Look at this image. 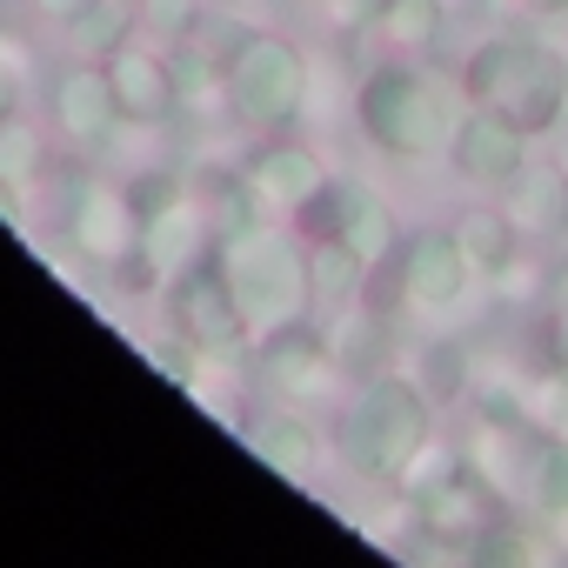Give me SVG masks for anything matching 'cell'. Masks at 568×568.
Here are the masks:
<instances>
[{
    "instance_id": "4dcf8cb0",
    "label": "cell",
    "mask_w": 568,
    "mask_h": 568,
    "mask_svg": "<svg viewBox=\"0 0 568 568\" xmlns=\"http://www.w3.org/2000/svg\"><path fill=\"white\" fill-rule=\"evenodd\" d=\"M194 21H201V0H141V34H154L168 48H181Z\"/></svg>"
},
{
    "instance_id": "7402d4cb",
    "label": "cell",
    "mask_w": 568,
    "mask_h": 568,
    "mask_svg": "<svg viewBox=\"0 0 568 568\" xmlns=\"http://www.w3.org/2000/svg\"><path fill=\"white\" fill-rule=\"evenodd\" d=\"M528 442H535V422H501V415H475L468 422V442L462 455L515 501V481H521V462H528Z\"/></svg>"
},
{
    "instance_id": "8992f818",
    "label": "cell",
    "mask_w": 568,
    "mask_h": 568,
    "mask_svg": "<svg viewBox=\"0 0 568 568\" xmlns=\"http://www.w3.org/2000/svg\"><path fill=\"white\" fill-rule=\"evenodd\" d=\"M388 288L395 295V315H415V322H455L462 302L475 295V267L455 241V227H415L402 234L395 261L368 274V295Z\"/></svg>"
},
{
    "instance_id": "7c38bea8",
    "label": "cell",
    "mask_w": 568,
    "mask_h": 568,
    "mask_svg": "<svg viewBox=\"0 0 568 568\" xmlns=\"http://www.w3.org/2000/svg\"><path fill=\"white\" fill-rule=\"evenodd\" d=\"M408 495H415V521H422V535H435V541H448L455 555H462V541L488 521V515H501V488L462 455V462H435V448L422 455V468L408 475Z\"/></svg>"
},
{
    "instance_id": "8d00e7d4",
    "label": "cell",
    "mask_w": 568,
    "mask_h": 568,
    "mask_svg": "<svg viewBox=\"0 0 568 568\" xmlns=\"http://www.w3.org/2000/svg\"><path fill=\"white\" fill-rule=\"evenodd\" d=\"M227 8H274V0H227Z\"/></svg>"
},
{
    "instance_id": "83f0119b",
    "label": "cell",
    "mask_w": 568,
    "mask_h": 568,
    "mask_svg": "<svg viewBox=\"0 0 568 568\" xmlns=\"http://www.w3.org/2000/svg\"><path fill=\"white\" fill-rule=\"evenodd\" d=\"M41 94V54L28 48V34H0V121L28 114Z\"/></svg>"
},
{
    "instance_id": "8fae6325",
    "label": "cell",
    "mask_w": 568,
    "mask_h": 568,
    "mask_svg": "<svg viewBox=\"0 0 568 568\" xmlns=\"http://www.w3.org/2000/svg\"><path fill=\"white\" fill-rule=\"evenodd\" d=\"M48 121H54V141L74 154V161H101L121 134H128V114L114 101V81H108V61H68L54 81H48Z\"/></svg>"
},
{
    "instance_id": "f1b7e54d",
    "label": "cell",
    "mask_w": 568,
    "mask_h": 568,
    "mask_svg": "<svg viewBox=\"0 0 568 568\" xmlns=\"http://www.w3.org/2000/svg\"><path fill=\"white\" fill-rule=\"evenodd\" d=\"M141 355H148V368H154L161 382H174V388H187V395H194V382L207 375V355H201L187 335H174V328L154 335V342H141Z\"/></svg>"
},
{
    "instance_id": "2e32d148",
    "label": "cell",
    "mask_w": 568,
    "mask_h": 568,
    "mask_svg": "<svg viewBox=\"0 0 568 568\" xmlns=\"http://www.w3.org/2000/svg\"><path fill=\"white\" fill-rule=\"evenodd\" d=\"M234 435L247 442V455H254L267 475L295 481V488H315V481H322L328 442H322V428L302 415V402H274V408H254V415H247Z\"/></svg>"
},
{
    "instance_id": "e575fe53",
    "label": "cell",
    "mask_w": 568,
    "mask_h": 568,
    "mask_svg": "<svg viewBox=\"0 0 568 568\" xmlns=\"http://www.w3.org/2000/svg\"><path fill=\"white\" fill-rule=\"evenodd\" d=\"M28 8H34V14H41L48 28H68V21H74V14L88 8V0H28Z\"/></svg>"
},
{
    "instance_id": "74e56055",
    "label": "cell",
    "mask_w": 568,
    "mask_h": 568,
    "mask_svg": "<svg viewBox=\"0 0 568 568\" xmlns=\"http://www.w3.org/2000/svg\"><path fill=\"white\" fill-rule=\"evenodd\" d=\"M315 8H322V0H315Z\"/></svg>"
},
{
    "instance_id": "d4e9b609",
    "label": "cell",
    "mask_w": 568,
    "mask_h": 568,
    "mask_svg": "<svg viewBox=\"0 0 568 568\" xmlns=\"http://www.w3.org/2000/svg\"><path fill=\"white\" fill-rule=\"evenodd\" d=\"M0 181L8 187H21L28 201L54 181V141L28 121V114H14V121H0Z\"/></svg>"
},
{
    "instance_id": "9c48e42d",
    "label": "cell",
    "mask_w": 568,
    "mask_h": 568,
    "mask_svg": "<svg viewBox=\"0 0 568 568\" xmlns=\"http://www.w3.org/2000/svg\"><path fill=\"white\" fill-rule=\"evenodd\" d=\"M295 227H302L308 241H342V247L362 254L368 267H388L395 247H402V214H395V201H388L375 181H355V174H335V181L295 214Z\"/></svg>"
},
{
    "instance_id": "d6986e66",
    "label": "cell",
    "mask_w": 568,
    "mask_h": 568,
    "mask_svg": "<svg viewBox=\"0 0 568 568\" xmlns=\"http://www.w3.org/2000/svg\"><path fill=\"white\" fill-rule=\"evenodd\" d=\"M501 207L515 214V227L528 241H568V174L541 154H528V168L501 187Z\"/></svg>"
},
{
    "instance_id": "d6a6232c",
    "label": "cell",
    "mask_w": 568,
    "mask_h": 568,
    "mask_svg": "<svg viewBox=\"0 0 568 568\" xmlns=\"http://www.w3.org/2000/svg\"><path fill=\"white\" fill-rule=\"evenodd\" d=\"M548 362L568 368V274L548 288Z\"/></svg>"
},
{
    "instance_id": "603a6c76",
    "label": "cell",
    "mask_w": 568,
    "mask_h": 568,
    "mask_svg": "<svg viewBox=\"0 0 568 568\" xmlns=\"http://www.w3.org/2000/svg\"><path fill=\"white\" fill-rule=\"evenodd\" d=\"M462 555H468L475 568H535V561H548L541 515H488V521L462 541Z\"/></svg>"
},
{
    "instance_id": "6da1fadb",
    "label": "cell",
    "mask_w": 568,
    "mask_h": 568,
    "mask_svg": "<svg viewBox=\"0 0 568 568\" xmlns=\"http://www.w3.org/2000/svg\"><path fill=\"white\" fill-rule=\"evenodd\" d=\"M435 395L415 382V368H382L348 382L342 408H335V462L348 481L395 495L408 488V475L422 468V455L435 448Z\"/></svg>"
},
{
    "instance_id": "44dd1931",
    "label": "cell",
    "mask_w": 568,
    "mask_h": 568,
    "mask_svg": "<svg viewBox=\"0 0 568 568\" xmlns=\"http://www.w3.org/2000/svg\"><path fill=\"white\" fill-rule=\"evenodd\" d=\"M455 241H462L475 281H495V274L528 247V234L515 227V214H508L501 201H475V207H462V214H455Z\"/></svg>"
},
{
    "instance_id": "ffe728a7",
    "label": "cell",
    "mask_w": 568,
    "mask_h": 568,
    "mask_svg": "<svg viewBox=\"0 0 568 568\" xmlns=\"http://www.w3.org/2000/svg\"><path fill=\"white\" fill-rule=\"evenodd\" d=\"M515 501L541 521H568V428H535Z\"/></svg>"
},
{
    "instance_id": "d590c367",
    "label": "cell",
    "mask_w": 568,
    "mask_h": 568,
    "mask_svg": "<svg viewBox=\"0 0 568 568\" xmlns=\"http://www.w3.org/2000/svg\"><path fill=\"white\" fill-rule=\"evenodd\" d=\"M548 161L568 174V121H561V128H548Z\"/></svg>"
},
{
    "instance_id": "277c9868",
    "label": "cell",
    "mask_w": 568,
    "mask_h": 568,
    "mask_svg": "<svg viewBox=\"0 0 568 568\" xmlns=\"http://www.w3.org/2000/svg\"><path fill=\"white\" fill-rule=\"evenodd\" d=\"M462 88L475 108H495L501 121H515L528 141H548V128L568 121V54L521 34V28H495L462 54Z\"/></svg>"
},
{
    "instance_id": "836d02e7",
    "label": "cell",
    "mask_w": 568,
    "mask_h": 568,
    "mask_svg": "<svg viewBox=\"0 0 568 568\" xmlns=\"http://www.w3.org/2000/svg\"><path fill=\"white\" fill-rule=\"evenodd\" d=\"M501 14H515V21H561L568 14V0H495Z\"/></svg>"
},
{
    "instance_id": "3957f363",
    "label": "cell",
    "mask_w": 568,
    "mask_h": 568,
    "mask_svg": "<svg viewBox=\"0 0 568 568\" xmlns=\"http://www.w3.org/2000/svg\"><path fill=\"white\" fill-rule=\"evenodd\" d=\"M214 261L247 315V335L267 342L295 322H315V267H308V234L295 221H247L214 241Z\"/></svg>"
},
{
    "instance_id": "e0dca14e",
    "label": "cell",
    "mask_w": 568,
    "mask_h": 568,
    "mask_svg": "<svg viewBox=\"0 0 568 568\" xmlns=\"http://www.w3.org/2000/svg\"><path fill=\"white\" fill-rule=\"evenodd\" d=\"M468 187H508L521 168H528V134L515 128V121H501L495 108H475L468 101V114H462V128H455V141H448V154H442Z\"/></svg>"
},
{
    "instance_id": "5b68a950",
    "label": "cell",
    "mask_w": 568,
    "mask_h": 568,
    "mask_svg": "<svg viewBox=\"0 0 568 568\" xmlns=\"http://www.w3.org/2000/svg\"><path fill=\"white\" fill-rule=\"evenodd\" d=\"M308 101H315V61L288 34L247 28L241 48L227 54V114H234V128L281 134L308 114Z\"/></svg>"
},
{
    "instance_id": "cb8c5ba5",
    "label": "cell",
    "mask_w": 568,
    "mask_h": 568,
    "mask_svg": "<svg viewBox=\"0 0 568 568\" xmlns=\"http://www.w3.org/2000/svg\"><path fill=\"white\" fill-rule=\"evenodd\" d=\"M61 34H68V48L81 61H108L114 48H128L141 34V0H88Z\"/></svg>"
},
{
    "instance_id": "7a4b0ae2",
    "label": "cell",
    "mask_w": 568,
    "mask_h": 568,
    "mask_svg": "<svg viewBox=\"0 0 568 568\" xmlns=\"http://www.w3.org/2000/svg\"><path fill=\"white\" fill-rule=\"evenodd\" d=\"M462 114H468L462 74L428 68L415 54H388V61L362 68V81H355V128L388 161H442Z\"/></svg>"
},
{
    "instance_id": "5bb4252c",
    "label": "cell",
    "mask_w": 568,
    "mask_h": 568,
    "mask_svg": "<svg viewBox=\"0 0 568 568\" xmlns=\"http://www.w3.org/2000/svg\"><path fill=\"white\" fill-rule=\"evenodd\" d=\"M254 382H261L274 402H302V408H308V402H328L348 375H342V362H335V348H328L322 315L281 328V335H267V342H254Z\"/></svg>"
},
{
    "instance_id": "f546056e",
    "label": "cell",
    "mask_w": 568,
    "mask_h": 568,
    "mask_svg": "<svg viewBox=\"0 0 568 568\" xmlns=\"http://www.w3.org/2000/svg\"><path fill=\"white\" fill-rule=\"evenodd\" d=\"M415 382H422L435 402H442V395H468V348H462V342H428Z\"/></svg>"
},
{
    "instance_id": "30bf717a",
    "label": "cell",
    "mask_w": 568,
    "mask_h": 568,
    "mask_svg": "<svg viewBox=\"0 0 568 568\" xmlns=\"http://www.w3.org/2000/svg\"><path fill=\"white\" fill-rule=\"evenodd\" d=\"M154 302H161L168 328H174V335H187L201 355H254L247 315H241V302H234V288H227V274H221V261H214V254H207V261H194L187 274H174Z\"/></svg>"
},
{
    "instance_id": "52a82bcc",
    "label": "cell",
    "mask_w": 568,
    "mask_h": 568,
    "mask_svg": "<svg viewBox=\"0 0 568 568\" xmlns=\"http://www.w3.org/2000/svg\"><path fill=\"white\" fill-rule=\"evenodd\" d=\"M61 247L81 254V267L114 274L141 247V207L134 187L94 168H61Z\"/></svg>"
},
{
    "instance_id": "9a60e30c",
    "label": "cell",
    "mask_w": 568,
    "mask_h": 568,
    "mask_svg": "<svg viewBox=\"0 0 568 568\" xmlns=\"http://www.w3.org/2000/svg\"><path fill=\"white\" fill-rule=\"evenodd\" d=\"M108 81H114V101H121L128 128H168V121H181V68H174L168 41L134 34L128 48L108 54Z\"/></svg>"
},
{
    "instance_id": "484cf974",
    "label": "cell",
    "mask_w": 568,
    "mask_h": 568,
    "mask_svg": "<svg viewBox=\"0 0 568 568\" xmlns=\"http://www.w3.org/2000/svg\"><path fill=\"white\" fill-rule=\"evenodd\" d=\"M308 267H315V315H335L348 302H368V261L348 254L342 241H308Z\"/></svg>"
},
{
    "instance_id": "1f68e13d",
    "label": "cell",
    "mask_w": 568,
    "mask_h": 568,
    "mask_svg": "<svg viewBox=\"0 0 568 568\" xmlns=\"http://www.w3.org/2000/svg\"><path fill=\"white\" fill-rule=\"evenodd\" d=\"M322 14L342 41H375V21H382V0H322Z\"/></svg>"
},
{
    "instance_id": "ac0fdd59",
    "label": "cell",
    "mask_w": 568,
    "mask_h": 568,
    "mask_svg": "<svg viewBox=\"0 0 568 568\" xmlns=\"http://www.w3.org/2000/svg\"><path fill=\"white\" fill-rule=\"evenodd\" d=\"M322 328H328V348H335V362H342L348 382L382 375V368H402V328H395L388 308H375V302H348V308L322 315Z\"/></svg>"
},
{
    "instance_id": "4316f807",
    "label": "cell",
    "mask_w": 568,
    "mask_h": 568,
    "mask_svg": "<svg viewBox=\"0 0 568 568\" xmlns=\"http://www.w3.org/2000/svg\"><path fill=\"white\" fill-rule=\"evenodd\" d=\"M448 34V0H382L375 41L388 54H428Z\"/></svg>"
},
{
    "instance_id": "ba28073f",
    "label": "cell",
    "mask_w": 568,
    "mask_h": 568,
    "mask_svg": "<svg viewBox=\"0 0 568 568\" xmlns=\"http://www.w3.org/2000/svg\"><path fill=\"white\" fill-rule=\"evenodd\" d=\"M214 214H207V201L194 194V181L168 201V207H154V214H141V247L114 267V281L128 295H161L174 274H187L194 261H207L214 254Z\"/></svg>"
},
{
    "instance_id": "4fadbf2b",
    "label": "cell",
    "mask_w": 568,
    "mask_h": 568,
    "mask_svg": "<svg viewBox=\"0 0 568 568\" xmlns=\"http://www.w3.org/2000/svg\"><path fill=\"white\" fill-rule=\"evenodd\" d=\"M241 181L254 187L261 214L295 221V214L335 181V168H328V154H322L315 141H302L295 128H281V134H261V141L241 154Z\"/></svg>"
}]
</instances>
